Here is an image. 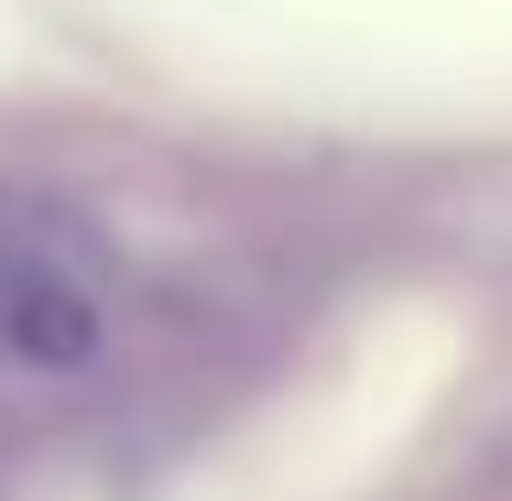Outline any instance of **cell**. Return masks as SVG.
Masks as SVG:
<instances>
[{"label": "cell", "instance_id": "1", "mask_svg": "<svg viewBox=\"0 0 512 501\" xmlns=\"http://www.w3.org/2000/svg\"><path fill=\"white\" fill-rule=\"evenodd\" d=\"M120 338L109 240L44 186H0V360L22 382H88Z\"/></svg>", "mask_w": 512, "mask_h": 501}]
</instances>
